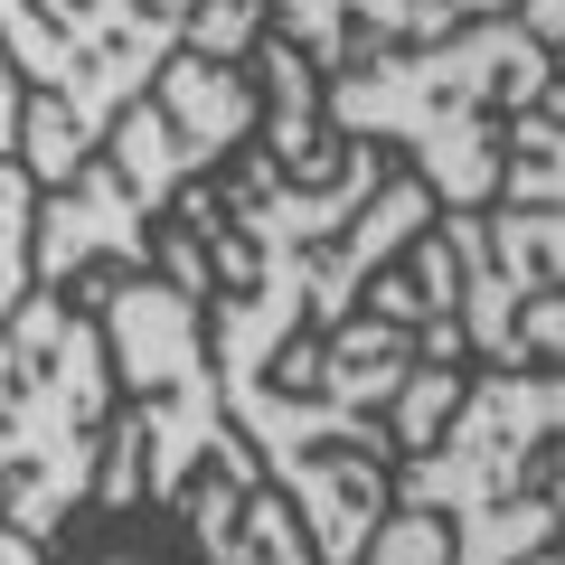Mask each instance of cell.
<instances>
[{"label":"cell","mask_w":565,"mask_h":565,"mask_svg":"<svg viewBox=\"0 0 565 565\" xmlns=\"http://www.w3.org/2000/svg\"><path fill=\"white\" fill-rule=\"evenodd\" d=\"M359 565H452V527L434 509H386V527L367 537Z\"/></svg>","instance_id":"30bf717a"},{"label":"cell","mask_w":565,"mask_h":565,"mask_svg":"<svg viewBox=\"0 0 565 565\" xmlns=\"http://www.w3.org/2000/svg\"><path fill=\"white\" fill-rule=\"evenodd\" d=\"M556 444H565V367H481L444 415V434L405 462L396 509L481 519L500 500H527Z\"/></svg>","instance_id":"8992f818"},{"label":"cell","mask_w":565,"mask_h":565,"mask_svg":"<svg viewBox=\"0 0 565 565\" xmlns=\"http://www.w3.org/2000/svg\"><path fill=\"white\" fill-rule=\"evenodd\" d=\"M29 236H39V180H29L20 161H0V321L39 292V274H29Z\"/></svg>","instance_id":"9c48e42d"},{"label":"cell","mask_w":565,"mask_h":565,"mask_svg":"<svg viewBox=\"0 0 565 565\" xmlns=\"http://www.w3.org/2000/svg\"><path fill=\"white\" fill-rule=\"evenodd\" d=\"M546 114L565 122V39H556V66H546Z\"/></svg>","instance_id":"5bb4252c"},{"label":"cell","mask_w":565,"mask_h":565,"mask_svg":"<svg viewBox=\"0 0 565 565\" xmlns=\"http://www.w3.org/2000/svg\"><path fill=\"white\" fill-rule=\"evenodd\" d=\"M519 0H274L264 10V39H282L311 76H340L359 57H386V47H434L471 20H509Z\"/></svg>","instance_id":"52a82bcc"},{"label":"cell","mask_w":565,"mask_h":565,"mask_svg":"<svg viewBox=\"0 0 565 565\" xmlns=\"http://www.w3.org/2000/svg\"><path fill=\"white\" fill-rule=\"evenodd\" d=\"M556 47L509 10L471 20L434 47H386L321 85V114L340 141H377L434 189V207H490L500 199V141L527 104H546Z\"/></svg>","instance_id":"7a4b0ae2"},{"label":"cell","mask_w":565,"mask_h":565,"mask_svg":"<svg viewBox=\"0 0 565 565\" xmlns=\"http://www.w3.org/2000/svg\"><path fill=\"white\" fill-rule=\"evenodd\" d=\"M500 207H565V122L527 104L500 141Z\"/></svg>","instance_id":"ba28073f"},{"label":"cell","mask_w":565,"mask_h":565,"mask_svg":"<svg viewBox=\"0 0 565 565\" xmlns=\"http://www.w3.org/2000/svg\"><path fill=\"white\" fill-rule=\"evenodd\" d=\"M0 161H20V76L0 57Z\"/></svg>","instance_id":"8fae6325"},{"label":"cell","mask_w":565,"mask_h":565,"mask_svg":"<svg viewBox=\"0 0 565 565\" xmlns=\"http://www.w3.org/2000/svg\"><path fill=\"white\" fill-rule=\"evenodd\" d=\"M519 20H527V29H537V39H546V47H556V39H565V0H519Z\"/></svg>","instance_id":"7c38bea8"},{"label":"cell","mask_w":565,"mask_h":565,"mask_svg":"<svg viewBox=\"0 0 565 565\" xmlns=\"http://www.w3.org/2000/svg\"><path fill=\"white\" fill-rule=\"evenodd\" d=\"M434 236L462 292V359L565 367V207H452Z\"/></svg>","instance_id":"5b68a950"},{"label":"cell","mask_w":565,"mask_h":565,"mask_svg":"<svg viewBox=\"0 0 565 565\" xmlns=\"http://www.w3.org/2000/svg\"><path fill=\"white\" fill-rule=\"evenodd\" d=\"M255 122H264L255 66H217L199 47H180L122 104V122L104 132L95 161L66 189H39V236H29L39 292H66V282H95V274H151L161 264V217L207 170L236 161L255 141Z\"/></svg>","instance_id":"6da1fadb"},{"label":"cell","mask_w":565,"mask_h":565,"mask_svg":"<svg viewBox=\"0 0 565 565\" xmlns=\"http://www.w3.org/2000/svg\"><path fill=\"white\" fill-rule=\"evenodd\" d=\"M180 47L189 0H0V57L20 76V170L66 189Z\"/></svg>","instance_id":"277c9868"},{"label":"cell","mask_w":565,"mask_h":565,"mask_svg":"<svg viewBox=\"0 0 565 565\" xmlns=\"http://www.w3.org/2000/svg\"><path fill=\"white\" fill-rule=\"evenodd\" d=\"M0 565H47V546H29L20 527H0Z\"/></svg>","instance_id":"4fadbf2b"},{"label":"cell","mask_w":565,"mask_h":565,"mask_svg":"<svg viewBox=\"0 0 565 565\" xmlns=\"http://www.w3.org/2000/svg\"><path fill=\"white\" fill-rule=\"evenodd\" d=\"M114 349L76 292H29L0 321V527L57 546L104 471Z\"/></svg>","instance_id":"3957f363"}]
</instances>
